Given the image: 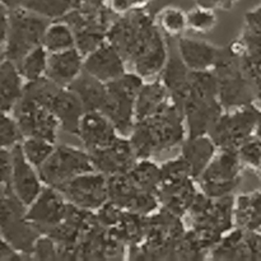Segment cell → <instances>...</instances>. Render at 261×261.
<instances>
[{
  "mask_svg": "<svg viewBox=\"0 0 261 261\" xmlns=\"http://www.w3.org/2000/svg\"><path fill=\"white\" fill-rule=\"evenodd\" d=\"M191 70L185 65L178 53L168 56L165 68L161 71V81L170 93L173 103L182 111L184 102L188 97L189 86H190Z\"/></svg>",
  "mask_w": 261,
  "mask_h": 261,
  "instance_id": "cell-21",
  "label": "cell"
},
{
  "mask_svg": "<svg viewBox=\"0 0 261 261\" xmlns=\"http://www.w3.org/2000/svg\"><path fill=\"white\" fill-rule=\"evenodd\" d=\"M246 22L249 25V30L255 32H261V4L254 10L246 14Z\"/></svg>",
  "mask_w": 261,
  "mask_h": 261,
  "instance_id": "cell-41",
  "label": "cell"
},
{
  "mask_svg": "<svg viewBox=\"0 0 261 261\" xmlns=\"http://www.w3.org/2000/svg\"><path fill=\"white\" fill-rule=\"evenodd\" d=\"M69 205L58 189L45 186L37 199L27 206V219L41 234H48L65 219Z\"/></svg>",
  "mask_w": 261,
  "mask_h": 261,
  "instance_id": "cell-12",
  "label": "cell"
},
{
  "mask_svg": "<svg viewBox=\"0 0 261 261\" xmlns=\"http://www.w3.org/2000/svg\"><path fill=\"white\" fill-rule=\"evenodd\" d=\"M58 251L59 246L55 240L51 239L47 234H41L36 241L31 255L35 259H56L59 257Z\"/></svg>",
  "mask_w": 261,
  "mask_h": 261,
  "instance_id": "cell-36",
  "label": "cell"
},
{
  "mask_svg": "<svg viewBox=\"0 0 261 261\" xmlns=\"http://www.w3.org/2000/svg\"><path fill=\"white\" fill-rule=\"evenodd\" d=\"M24 139L15 117L9 112L0 111V149H12Z\"/></svg>",
  "mask_w": 261,
  "mask_h": 261,
  "instance_id": "cell-33",
  "label": "cell"
},
{
  "mask_svg": "<svg viewBox=\"0 0 261 261\" xmlns=\"http://www.w3.org/2000/svg\"><path fill=\"white\" fill-rule=\"evenodd\" d=\"M12 155L13 172L10 189L25 206H30L37 199L45 185L38 175L37 168L33 167L23 154L20 143L12 148Z\"/></svg>",
  "mask_w": 261,
  "mask_h": 261,
  "instance_id": "cell-14",
  "label": "cell"
},
{
  "mask_svg": "<svg viewBox=\"0 0 261 261\" xmlns=\"http://www.w3.org/2000/svg\"><path fill=\"white\" fill-rule=\"evenodd\" d=\"M109 201L116 204L125 212L147 216L153 214L160 206V200L154 194L138 188L127 173L107 177Z\"/></svg>",
  "mask_w": 261,
  "mask_h": 261,
  "instance_id": "cell-11",
  "label": "cell"
},
{
  "mask_svg": "<svg viewBox=\"0 0 261 261\" xmlns=\"http://www.w3.org/2000/svg\"><path fill=\"white\" fill-rule=\"evenodd\" d=\"M188 138L184 112L171 99L157 114L135 122L129 139L138 160L181 145Z\"/></svg>",
  "mask_w": 261,
  "mask_h": 261,
  "instance_id": "cell-2",
  "label": "cell"
},
{
  "mask_svg": "<svg viewBox=\"0 0 261 261\" xmlns=\"http://www.w3.org/2000/svg\"><path fill=\"white\" fill-rule=\"evenodd\" d=\"M196 195L198 193L193 177L163 181L157 193V198L163 205V209L177 217L189 212Z\"/></svg>",
  "mask_w": 261,
  "mask_h": 261,
  "instance_id": "cell-18",
  "label": "cell"
},
{
  "mask_svg": "<svg viewBox=\"0 0 261 261\" xmlns=\"http://www.w3.org/2000/svg\"><path fill=\"white\" fill-rule=\"evenodd\" d=\"M48 109L58 119L60 130L68 134L78 135L79 124L86 110L79 97L69 87H59Z\"/></svg>",
  "mask_w": 261,
  "mask_h": 261,
  "instance_id": "cell-17",
  "label": "cell"
},
{
  "mask_svg": "<svg viewBox=\"0 0 261 261\" xmlns=\"http://www.w3.org/2000/svg\"><path fill=\"white\" fill-rule=\"evenodd\" d=\"M255 137L259 138L261 140V110L259 114V119H257V124H256V129H255Z\"/></svg>",
  "mask_w": 261,
  "mask_h": 261,
  "instance_id": "cell-44",
  "label": "cell"
},
{
  "mask_svg": "<svg viewBox=\"0 0 261 261\" xmlns=\"http://www.w3.org/2000/svg\"><path fill=\"white\" fill-rule=\"evenodd\" d=\"M58 190L68 203L87 212H97L109 201L107 176L97 171L76 176Z\"/></svg>",
  "mask_w": 261,
  "mask_h": 261,
  "instance_id": "cell-9",
  "label": "cell"
},
{
  "mask_svg": "<svg viewBox=\"0 0 261 261\" xmlns=\"http://www.w3.org/2000/svg\"><path fill=\"white\" fill-rule=\"evenodd\" d=\"M198 7L208 8L212 10H229L240 0H194Z\"/></svg>",
  "mask_w": 261,
  "mask_h": 261,
  "instance_id": "cell-39",
  "label": "cell"
},
{
  "mask_svg": "<svg viewBox=\"0 0 261 261\" xmlns=\"http://www.w3.org/2000/svg\"><path fill=\"white\" fill-rule=\"evenodd\" d=\"M242 162L237 150H221L196 178L204 195L211 199L231 196L241 182Z\"/></svg>",
  "mask_w": 261,
  "mask_h": 261,
  "instance_id": "cell-6",
  "label": "cell"
},
{
  "mask_svg": "<svg viewBox=\"0 0 261 261\" xmlns=\"http://www.w3.org/2000/svg\"><path fill=\"white\" fill-rule=\"evenodd\" d=\"M13 112L23 137L42 138L56 143L60 124L48 107L22 96Z\"/></svg>",
  "mask_w": 261,
  "mask_h": 261,
  "instance_id": "cell-10",
  "label": "cell"
},
{
  "mask_svg": "<svg viewBox=\"0 0 261 261\" xmlns=\"http://www.w3.org/2000/svg\"><path fill=\"white\" fill-rule=\"evenodd\" d=\"M221 48L206 41L178 37L177 53L191 71L213 70Z\"/></svg>",
  "mask_w": 261,
  "mask_h": 261,
  "instance_id": "cell-20",
  "label": "cell"
},
{
  "mask_svg": "<svg viewBox=\"0 0 261 261\" xmlns=\"http://www.w3.org/2000/svg\"><path fill=\"white\" fill-rule=\"evenodd\" d=\"M242 165L261 171V140L254 135L237 149Z\"/></svg>",
  "mask_w": 261,
  "mask_h": 261,
  "instance_id": "cell-35",
  "label": "cell"
},
{
  "mask_svg": "<svg viewBox=\"0 0 261 261\" xmlns=\"http://www.w3.org/2000/svg\"><path fill=\"white\" fill-rule=\"evenodd\" d=\"M143 76L134 73H124L117 79L106 83L107 99L103 112L121 137L129 138L135 125V102L144 86Z\"/></svg>",
  "mask_w": 261,
  "mask_h": 261,
  "instance_id": "cell-3",
  "label": "cell"
},
{
  "mask_svg": "<svg viewBox=\"0 0 261 261\" xmlns=\"http://www.w3.org/2000/svg\"><path fill=\"white\" fill-rule=\"evenodd\" d=\"M218 23L216 10L198 7L188 12V28L198 33H206L214 30Z\"/></svg>",
  "mask_w": 261,
  "mask_h": 261,
  "instance_id": "cell-34",
  "label": "cell"
},
{
  "mask_svg": "<svg viewBox=\"0 0 261 261\" xmlns=\"http://www.w3.org/2000/svg\"><path fill=\"white\" fill-rule=\"evenodd\" d=\"M126 61L109 40L84 56L83 70L103 83L117 79L126 73Z\"/></svg>",
  "mask_w": 261,
  "mask_h": 261,
  "instance_id": "cell-15",
  "label": "cell"
},
{
  "mask_svg": "<svg viewBox=\"0 0 261 261\" xmlns=\"http://www.w3.org/2000/svg\"><path fill=\"white\" fill-rule=\"evenodd\" d=\"M181 155L190 166L193 177L198 178L217 154V145L208 134L186 138L181 144Z\"/></svg>",
  "mask_w": 261,
  "mask_h": 261,
  "instance_id": "cell-22",
  "label": "cell"
},
{
  "mask_svg": "<svg viewBox=\"0 0 261 261\" xmlns=\"http://www.w3.org/2000/svg\"><path fill=\"white\" fill-rule=\"evenodd\" d=\"M9 8L0 4V47L5 45L9 28Z\"/></svg>",
  "mask_w": 261,
  "mask_h": 261,
  "instance_id": "cell-40",
  "label": "cell"
},
{
  "mask_svg": "<svg viewBox=\"0 0 261 261\" xmlns=\"http://www.w3.org/2000/svg\"><path fill=\"white\" fill-rule=\"evenodd\" d=\"M107 40L119 50L124 60L143 78L161 74L168 59L162 30L147 9L119 15L111 23Z\"/></svg>",
  "mask_w": 261,
  "mask_h": 261,
  "instance_id": "cell-1",
  "label": "cell"
},
{
  "mask_svg": "<svg viewBox=\"0 0 261 261\" xmlns=\"http://www.w3.org/2000/svg\"><path fill=\"white\" fill-rule=\"evenodd\" d=\"M13 172L12 149H0V190L10 189Z\"/></svg>",
  "mask_w": 261,
  "mask_h": 261,
  "instance_id": "cell-38",
  "label": "cell"
},
{
  "mask_svg": "<svg viewBox=\"0 0 261 261\" xmlns=\"http://www.w3.org/2000/svg\"><path fill=\"white\" fill-rule=\"evenodd\" d=\"M43 185L58 189L83 173L94 171L88 150L70 145H56L53 154L38 168Z\"/></svg>",
  "mask_w": 261,
  "mask_h": 261,
  "instance_id": "cell-7",
  "label": "cell"
},
{
  "mask_svg": "<svg viewBox=\"0 0 261 261\" xmlns=\"http://www.w3.org/2000/svg\"><path fill=\"white\" fill-rule=\"evenodd\" d=\"M158 27L171 37H181L188 30V13L173 5H166L155 15Z\"/></svg>",
  "mask_w": 261,
  "mask_h": 261,
  "instance_id": "cell-31",
  "label": "cell"
},
{
  "mask_svg": "<svg viewBox=\"0 0 261 261\" xmlns=\"http://www.w3.org/2000/svg\"><path fill=\"white\" fill-rule=\"evenodd\" d=\"M84 55L76 47L48 54L46 76L59 87H69L83 71Z\"/></svg>",
  "mask_w": 261,
  "mask_h": 261,
  "instance_id": "cell-19",
  "label": "cell"
},
{
  "mask_svg": "<svg viewBox=\"0 0 261 261\" xmlns=\"http://www.w3.org/2000/svg\"><path fill=\"white\" fill-rule=\"evenodd\" d=\"M170 102V93L161 79L144 83L135 102V120L139 121L162 111Z\"/></svg>",
  "mask_w": 261,
  "mask_h": 261,
  "instance_id": "cell-24",
  "label": "cell"
},
{
  "mask_svg": "<svg viewBox=\"0 0 261 261\" xmlns=\"http://www.w3.org/2000/svg\"><path fill=\"white\" fill-rule=\"evenodd\" d=\"M69 88L79 97L86 111H102L107 99L106 83L83 70Z\"/></svg>",
  "mask_w": 261,
  "mask_h": 261,
  "instance_id": "cell-25",
  "label": "cell"
},
{
  "mask_svg": "<svg viewBox=\"0 0 261 261\" xmlns=\"http://www.w3.org/2000/svg\"><path fill=\"white\" fill-rule=\"evenodd\" d=\"M233 218L237 228L246 232L261 231V190L244 194L236 199Z\"/></svg>",
  "mask_w": 261,
  "mask_h": 261,
  "instance_id": "cell-26",
  "label": "cell"
},
{
  "mask_svg": "<svg viewBox=\"0 0 261 261\" xmlns=\"http://www.w3.org/2000/svg\"><path fill=\"white\" fill-rule=\"evenodd\" d=\"M94 171L105 176L127 173L138 161L132 142L126 137H119L109 147L88 150Z\"/></svg>",
  "mask_w": 261,
  "mask_h": 261,
  "instance_id": "cell-13",
  "label": "cell"
},
{
  "mask_svg": "<svg viewBox=\"0 0 261 261\" xmlns=\"http://www.w3.org/2000/svg\"><path fill=\"white\" fill-rule=\"evenodd\" d=\"M40 236L27 219V206L12 189L0 190V237L19 254L31 255Z\"/></svg>",
  "mask_w": 261,
  "mask_h": 261,
  "instance_id": "cell-5",
  "label": "cell"
},
{
  "mask_svg": "<svg viewBox=\"0 0 261 261\" xmlns=\"http://www.w3.org/2000/svg\"><path fill=\"white\" fill-rule=\"evenodd\" d=\"M87 150L109 147L121 135L111 120L101 111H86L79 124L78 135Z\"/></svg>",
  "mask_w": 261,
  "mask_h": 261,
  "instance_id": "cell-16",
  "label": "cell"
},
{
  "mask_svg": "<svg viewBox=\"0 0 261 261\" xmlns=\"http://www.w3.org/2000/svg\"><path fill=\"white\" fill-rule=\"evenodd\" d=\"M20 147L28 162L38 170L50 158L56 145L47 139L30 137L20 142Z\"/></svg>",
  "mask_w": 261,
  "mask_h": 261,
  "instance_id": "cell-32",
  "label": "cell"
},
{
  "mask_svg": "<svg viewBox=\"0 0 261 261\" xmlns=\"http://www.w3.org/2000/svg\"><path fill=\"white\" fill-rule=\"evenodd\" d=\"M170 2H173V0H152V4H167V3H170Z\"/></svg>",
  "mask_w": 261,
  "mask_h": 261,
  "instance_id": "cell-45",
  "label": "cell"
},
{
  "mask_svg": "<svg viewBox=\"0 0 261 261\" xmlns=\"http://www.w3.org/2000/svg\"><path fill=\"white\" fill-rule=\"evenodd\" d=\"M81 0H24L22 7L48 20H60L79 7Z\"/></svg>",
  "mask_w": 261,
  "mask_h": 261,
  "instance_id": "cell-28",
  "label": "cell"
},
{
  "mask_svg": "<svg viewBox=\"0 0 261 261\" xmlns=\"http://www.w3.org/2000/svg\"><path fill=\"white\" fill-rule=\"evenodd\" d=\"M135 185L147 193L157 195L161 186V167L149 158H140L127 172Z\"/></svg>",
  "mask_w": 261,
  "mask_h": 261,
  "instance_id": "cell-27",
  "label": "cell"
},
{
  "mask_svg": "<svg viewBox=\"0 0 261 261\" xmlns=\"http://www.w3.org/2000/svg\"><path fill=\"white\" fill-rule=\"evenodd\" d=\"M51 20L18 7L9 10V28L3 56L14 64L19 63L30 51L42 45L43 36Z\"/></svg>",
  "mask_w": 261,
  "mask_h": 261,
  "instance_id": "cell-4",
  "label": "cell"
},
{
  "mask_svg": "<svg viewBox=\"0 0 261 261\" xmlns=\"http://www.w3.org/2000/svg\"><path fill=\"white\" fill-rule=\"evenodd\" d=\"M81 3L91 7H106V0H81Z\"/></svg>",
  "mask_w": 261,
  "mask_h": 261,
  "instance_id": "cell-43",
  "label": "cell"
},
{
  "mask_svg": "<svg viewBox=\"0 0 261 261\" xmlns=\"http://www.w3.org/2000/svg\"><path fill=\"white\" fill-rule=\"evenodd\" d=\"M23 2H24V0H0V4L5 5V7L9 8V9H14V8L22 7Z\"/></svg>",
  "mask_w": 261,
  "mask_h": 261,
  "instance_id": "cell-42",
  "label": "cell"
},
{
  "mask_svg": "<svg viewBox=\"0 0 261 261\" xmlns=\"http://www.w3.org/2000/svg\"><path fill=\"white\" fill-rule=\"evenodd\" d=\"M3 58H4V56H3ZM0 60H2V59H0Z\"/></svg>",
  "mask_w": 261,
  "mask_h": 261,
  "instance_id": "cell-46",
  "label": "cell"
},
{
  "mask_svg": "<svg viewBox=\"0 0 261 261\" xmlns=\"http://www.w3.org/2000/svg\"><path fill=\"white\" fill-rule=\"evenodd\" d=\"M48 54L50 53L46 50L45 46L40 45L30 51L19 63L15 64L24 82H33L46 76Z\"/></svg>",
  "mask_w": 261,
  "mask_h": 261,
  "instance_id": "cell-30",
  "label": "cell"
},
{
  "mask_svg": "<svg viewBox=\"0 0 261 261\" xmlns=\"http://www.w3.org/2000/svg\"><path fill=\"white\" fill-rule=\"evenodd\" d=\"M42 45L50 54L76 47L73 28L65 20H53L46 30Z\"/></svg>",
  "mask_w": 261,
  "mask_h": 261,
  "instance_id": "cell-29",
  "label": "cell"
},
{
  "mask_svg": "<svg viewBox=\"0 0 261 261\" xmlns=\"http://www.w3.org/2000/svg\"><path fill=\"white\" fill-rule=\"evenodd\" d=\"M24 79L13 61L0 60V111L10 112L23 96Z\"/></svg>",
  "mask_w": 261,
  "mask_h": 261,
  "instance_id": "cell-23",
  "label": "cell"
},
{
  "mask_svg": "<svg viewBox=\"0 0 261 261\" xmlns=\"http://www.w3.org/2000/svg\"><path fill=\"white\" fill-rule=\"evenodd\" d=\"M152 0H106V7L114 14L122 15L138 9H147Z\"/></svg>",
  "mask_w": 261,
  "mask_h": 261,
  "instance_id": "cell-37",
  "label": "cell"
},
{
  "mask_svg": "<svg viewBox=\"0 0 261 261\" xmlns=\"http://www.w3.org/2000/svg\"><path fill=\"white\" fill-rule=\"evenodd\" d=\"M260 110L252 105L222 114L209 132V137L221 150H237L255 135Z\"/></svg>",
  "mask_w": 261,
  "mask_h": 261,
  "instance_id": "cell-8",
  "label": "cell"
}]
</instances>
